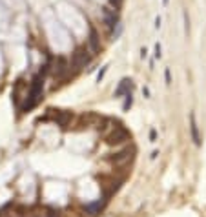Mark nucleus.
Returning <instances> with one entry per match:
<instances>
[{
	"label": "nucleus",
	"instance_id": "obj_5",
	"mask_svg": "<svg viewBox=\"0 0 206 217\" xmlns=\"http://www.w3.org/2000/svg\"><path fill=\"white\" fill-rule=\"evenodd\" d=\"M88 62V55L84 49H78L75 55H73V66L75 68H80V66H84Z\"/></svg>",
	"mask_w": 206,
	"mask_h": 217
},
{
	"label": "nucleus",
	"instance_id": "obj_15",
	"mask_svg": "<svg viewBox=\"0 0 206 217\" xmlns=\"http://www.w3.org/2000/svg\"><path fill=\"white\" fill-rule=\"evenodd\" d=\"M142 93H144V97H150V89L148 88H142Z\"/></svg>",
	"mask_w": 206,
	"mask_h": 217
},
{
	"label": "nucleus",
	"instance_id": "obj_17",
	"mask_svg": "<svg viewBox=\"0 0 206 217\" xmlns=\"http://www.w3.org/2000/svg\"><path fill=\"white\" fill-rule=\"evenodd\" d=\"M168 2H170V0H163V4H164V6H168Z\"/></svg>",
	"mask_w": 206,
	"mask_h": 217
},
{
	"label": "nucleus",
	"instance_id": "obj_3",
	"mask_svg": "<svg viewBox=\"0 0 206 217\" xmlns=\"http://www.w3.org/2000/svg\"><path fill=\"white\" fill-rule=\"evenodd\" d=\"M104 204H106V199H98V201H95V203L88 204V206L84 208V212H86L88 215L93 217V215H97V214H100V212H102Z\"/></svg>",
	"mask_w": 206,
	"mask_h": 217
},
{
	"label": "nucleus",
	"instance_id": "obj_4",
	"mask_svg": "<svg viewBox=\"0 0 206 217\" xmlns=\"http://www.w3.org/2000/svg\"><path fill=\"white\" fill-rule=\"evenodd\" d=\"M131 88V80L130 78H122L119 82V86H117V89H115V97H122L124 93H128Z\"/></svg>",
	"mask_w": 206,
	"mask_h": 217
},
{
	"label": "nucleus",
	"instance_id": "obj_6",
	"mask_svg": "<svg viewBox=\"0 0 206 217\" xmlns=\"http://www.w3.org/2000/svg\"><path fill=\"white\" fill-rule=\"evenodd\" d=\"M104 18H106V24H108L109 28H113V26H117L119 22H117V13L115 11H111L109 8L104 9Z\"/></svg>",
	"mask_w": 206,
	"mask_h": 217
},
{
	"label": "nucleus",
	"instance_id": "obj_9",
	"mask_svg": "<svg viewBox=\"0 0 206 217\" xmlns=\"http://www.w3.org/2000/svg\"><path fill=\"white\" fill-rule=\"evenodd\" d=\"M164 78H166V84L170 86V84H172V75H170V68H166V69H164Z\"/></svg>",
	"mask_w": 206,
	"mask_h": 217
},
{
	"label": "nucleus",
	"instance_id": "obj_14",
	"mask_svg": "<svg viewBox=\"0 0 206 217\" xmlns=\"http://www.w3.org/2000/svg\"><path fill=\"white\" fill-rule=\"evenodd\" d=\"M159 28H161V17L155 18V29H159Z\"/></svg>",
	"mask_w": 206,
	"mask_h": 217
},
{
	"label": "nucleus",
	"instance_id": "obj_7",
	"mask_svg": "<svg viewBox=\"0 0 206 217\" xmlns=\"http://www.w3.org/2000/svg\"><path fill=\"white\" fill-rule=\"evenodd\" d=\"M89 46H91L93 51H97L98 49V40H97V33H95V29H91V33H89Z\"/></svg>",
	"mask_w": 206,
	"mask_h": 217
},
{
	"label": "nucleus",
	"instance_id": "obj_13",
	"mask_svg": "<svg viewBox=\"0 0 206 217\" xmlns=\"http://www.w3.org/2000/svg\"><path fill=\"white\" fill-rule=\"evenodd\" d=\"M155 137H157V131H155V130H152V131H150V139H152L153 142H155Z\"/></svg>",
	"mask_w": 206,
	"mask_h": 217
},
{
	"label": "nucleus",
	"instance_id": "obj_8",
	"mask_svg": "<svg viewBox=\"0 0 206 217\" xmlns=\"http://www.w3.org/2000/svg\"><path fill=\"white\" fill-rule=\"evenodd\" d=\"M124 97H126V100H124V104H122V109L128 111V109L131 108V104H133V95H131V91H128V93H124Z\"/></svg>",
	"mask_w": 206,
	"mask_h": 217
},
{
	"label": "nucleus",
	"instance_id": "obj_16",
	"mask_svg": "<svg viewBox=\"0 0 206 217\" xmlns=\"http://www.w3.org/2000/svg\"><path fill=\"white\" fill-rule=\"evenodd\" d=\"M146 53H148V51H146V48H142V49H141V57H142V58H146Z\"/></svg>",
	"mask_w": 206,
	"mask_h": 217
},
{
	"label": "nucleus",
	"instance_id": "obj_10",
	"mask_svg": "<svg viewBox=\"0 0 206 217\" xmlns=\"http://www.w3.org/2000/svg\"><path fill=\"white\" fill-rule=\"evenodd\" d=\"M161 49H163V48H161V44L157 42V44H155V53H153V58H161Z\"/></svg>",
	"mask_w": 206,
	"mask_h": 217
},
{
	"label": "nucleus",
	"instance_id": "obj_12",
	"mask_svg": "<svg viewBox=\"0 0 206 217\" xmlns=\"http://www.w3.org/2000/svg\"><path fill=\"white\" fill-rule=\"evenodd\" d=\"M120 33H122V24H117V31L113 33V38H117Z\"/></svg>",
	"mask_w": 206,
	"mask_h": 217
},
{
	"label": "nucleus",
	"instance_id": "obj_2",
	"mask_svg": "<svg viewBox=\"0 0 206 217\" xmlns=\"http://www.w3.org/2000/svg\"><path fill=\"white\" fill-rule=\"evenodd\" d=\"M190 131H192V139L195 146H201V135H199V126H197L195 113H190Z\"/></svg>",
	"mask_w": 206,
	"mask_h": 217
},
{
	"label": "nucleus",
	"instance_id": "obj_1",
	"mask_svg": "<svg viewBox=\"0 0 206 217\" xmlns=\"http://www.w3.org/2000/svg\"><path fill=\"white\" fill-rule=\"evenodd\" d=\"M42 89H44V78L42 75H37L35 78H33L31 82V88H29V98H28V102L24 104V111H28V109H31L38 100H40V97H42Z\"/></svg>",
	"mask_w": 206,
	"mask_h": 217
},
{
	"label": "nucleus",
	"instance_id": "obj_11",
	"mask_svg": "<svg viewBox=\"0 0 206 217\" xmlns=\"http://www.w3.org/2000/svg\"><path fill=\"white\" fill-rule=\"evenodd\" d=\"M106 71H108V66H104V68H102V69L98 71V75H97V80H98V82H100V80L104 78V75H106Z\"/></svg>",
	"mask_w": 206,
	"mask_h": 217
}]
</instances>
